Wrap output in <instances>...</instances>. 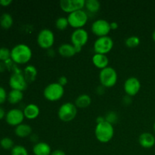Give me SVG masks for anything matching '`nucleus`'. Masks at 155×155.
I'll return each instance as SVG.
<instances>
[{"label":"nucleus","mask_w":155,"mask_h":155,"mask_svg":"<svg viewBox=\"0 0 155 155\" xmlns=\"http://www.w3.org/2000/svg\"><path fill=\"white\" fill-rule=\"evenodd\" d=\"M92 63L96 68L102 70L107 68L109 64V59L106 54L95 53L92 56Z\"/></svg>","instance_id":"16"},{"label":"nucleus","mask_w":155,"mask_h":155,"mask_svg":"<svg viewBox=\"0 0 155 155\" xmlns=\"http://www.w3.org/2000/svg\"><path fill=\"white\" fill-rule=\"evenodd\" d=\"M24 117H25L23 110L18 108H14L6 113L5 121L8 125L16 127L22 124Z\"/></svg>","instance_id":"12"},{"label":"nucleus","mask_w":155,"mask_h":155,"mask_svg":"<svg viewBox=\"0 0 155 155\" xmlns=\"http://www.w3.org/2000/svg\"><path fill=\"white\" fill-rule=\"evenodd\" d=\"M12 3V0H0V5L3 7L9 6Z\"/></svg>","instance_id":"34"},{"label":"nucleus","mask_w":155,"mask_h":155,"mask_svg":"<svg viewBox=\"0 0 155 155\" xmlns=\"http://www.w3.org/2000/svg\"><path fill=\"white\" fill-rule=\"evenodd\" d=\"M139 143L142 148H151L155 145V137L150 133H143L139 136Z\"/></svg>","instance_id":"15"},{"label":"nucleus","mask_w":155,"mask_h":155,"mask_svg":"<svg viewBox=\"0 0 155 155\" xmlns=\"http://www.w3.org/2000/svg\"><path fill=\"white\" fill-rule=\"evenodd\" d=\"M0 146L5 150H12L15 145H14L13 140L11 138L4 137L0 140Z\"/></svg>","instance_id":"27"},{"label":"nucleus","mask_w":155,"mask_h":155,"mask_svg":"<svg viewBox=\"0 0 155 155\" xmlns=\"http://www.w3.org/2000/svg\"><path fill=\"white\" fill-rule=\"evenodd\" d=\"M77 114V107L71 102H66L59 107L58 115L59 119L63 122H71Z\"/></svg>","instance_id":"5"},{"label":"nucleus","mask_w":155,"mask_h":155,"mask_svg":"<svg viewBox=\"0 0 155 155\" xmlns=\"http://www.w3.org/2000/svg\"><path fill=\"white\" fill-rule=\"evenodd\" d=\"M85 7L87 8L89 12L95 13L98 12L101 7V4L98 0H86L85 3Z\"/></svg>","instance_id":"25"},{"label":"nucleus","mask_w":155,"mask_h":155,"mask_svg":"<svg viewBox=\"0 0 155 155\" xmlns=\"http://www.w3.org/2000/svg\"><path fill=\"white\" fill-rule=\"evenodd\" d=\"M110 24V23L104 19H98L92 23L91 30L92 33L98 37L106 36L111 30Z\"/></svg>","instance_id":"11"},{"label":"nucleus","mask_w":155,"mask_h":155,"mask_svg":"<svg viewBox=\"0 0 155 155\" xmlns=\"http://www.w3.org/2000/svg\"><path fill=\"white\" fill-rule=\"evenodd\" d=\"M15 133L16 136L21 138H25L30 136L32 133V128L30 125L25 124H21L15 127Z\"/></svg>","instance_id":"20"},{"label":"nucleus","mask_w":155,"mask_h":155,"mask_svg":"<svg viewBox=\"0 0 155 155\" xmlns=\"http://www.w3.org/2000/svg\"><path fill=\"white\" fill-rule=\"evenodd\" d=\"M92 102L90 96L87 94H82L79 95L75 101V105L79 108H86L89 107Z\"/></svg>","instance_id":"23"},{"label":"nucleus","mask_w":155,"mask_h":155,"mask_svg":"<svg viewBox=\"0 0 155 155\" xmlns=\"http://www.w3.org/2000/svg\"><path fill=\"white\" fill-rule=\"evenodd\" d=\"M69 25L68 18L65 17H60L58 18L55 21V27L58 30H64L67 28Z\"/></svg>","instance_id":"26"},{"label":"nucleus","mask_w":155,"mask_h":155,"mask_svg":"<svg viewBox=\"0 0 155 155\" xmlns=\"http://www.w3.org/2000/svg\"><path fill=\"white\" fill-rule=\"evenodd\" d=\"M152 39H153V40H154L155 42V30H154V32L152 33Z\"/></svg>","instance_id":"39"},{"label":"nucleus","mask_w":155,"mask_h":155,"mask_svg":"<svg viewBox=\"0 0 155 155\" xmlns=\"http://www.w3.org/2000/svg\"><path fill=\"white\" fill-rule=\"evenodd\" d=\"M38 45L44 49L50 48L54 42V34L50 29H42L37 36Z\"/></svg>","instance_id":"9"},{"label":"nucleus","mask_w":155,"mask_h":155,"mask_svg":"<svg viewBox=\"0 0 155 155\" xmlns=\"http://www.w3.org/2000/svg\"><path fill=\"white\" fill-rule=\"evenodd\" d=\"M124 91L129 96H134L141 89V83L138 78L131 77L127 79L124 83Z\"/></svg>","instance_id":"14"},{"label":"nucleus","mask_w":155,"mask_h":155,"mask_svg":"<svg viewBox=\"0 0 155 155\" xmlns=\"http://www.w3.org/2000/svg\"><path fill=\"white\" fill-rule=\"evenodd\" d=\"M64 94V88L58 83L48 84L43 91V95L47 100L51 101H58Z\"/></svg>","instance_id":"3"},{"label":"nucleus","mask_w":155,"mask_h":155,"mask_svg":"<svg viewBox=\"0 0 155 155\" xmlns=\"http://www.w3.org/2000/svg\"><path fill=\"white\" fill-rule=\"evenodd\" d=\"M11 59V51L6 47L0 48V61L2 62H6Z\"/></svg>","instance_id":"30"},{"label":"nucleus","mask_w":155,"mask_h":155,"mask_svg":"<svg viewBox=\"0 0 155 155\" xmlns=\"http://www.w3.org/2000/svg\"><path fill=\"white\" fill-rule=\"evenodd\" d=\"M99 80L101 86L110 88L114 86L117 81V71L111 67H107L101 70L99 74Z\"/></svg>","instance_id":"4"},{"label":"nucleus","mask_w":155,"mask_h":155,"mask_svg":"<svg viewBox=\"0 0 155 155\" xmlns=\"http://www.w3.org/2000/svg\"><path fill=\"white\" fill-rule=\"evenodd\" d=\"M114 47V41L109 36L98 37L94 42V51L98 54H105L111 51Z\"/></svg>","instance_id":"8"},{"label":"nucleus","mask_w":155,"mask_h":155,"mask_svg":"<svg viewBox=\"0 0 155 155\" xmlns=\"http://www.w3.org/2000/svg\"><path fill=\"white\" fill-rule=\"evenodd\" d=\"M6 68L5 62H0V72H2L5 71Z\"/></svg>","instance_id":"38"},{"label":"nucleus","mask_w":155,"mask_h":155,"mask_svg":"<svg viewBox=\"0 0 155 155\" xmlns=\"http://www.w3.org/2000/svg\"><path fill=\"white\" fill-rule=\"evenodd\" d=\"M58 83L60 85H61L62 86H64L65 85H67V83H68V78H67L66 77H64V76H62V77H59L58 78Z\"/></svg>","instance_id":"33"},{"label":"nucleus","mask_w":155,"mask_h":155,"mask_svg":"<svg viewBox=\"0 0 155 155\" xmlns=\"http://www.w3.org/2000/svg\"><path fill=\"white\" fill-rule=\"evenodd\" d=\"M13 18L10 14L4 13L0 17V26L3 29L7 30V29L11 28L13 25Z\"/></svg>","instance_id":"24"},{"label":"nucleus","mask_w":155,"mask_h":155,"mask_svg":"<svg viewBox=\"0 0 155 155\" xmlns=\"http://www.w3.org/2000/svg\"><path fill=\"white\" fill-rule=\"evenodd\" d=\"M11 155H28V151L22 145H15L11 150Z\"/></svg>","instance_id":"29"},{"label":"nucleus","mask_w":155,"mask_h":155,"mask_svg":"<svg viewBox=\"0 0 155 155\" xmlns=\"http://www.w3.org/2000/svg\"><path fill=\"white\" fill-rule=\"evenodd\" d=\"M140 43V39L136 36H131L127 38L125 41V44L129 48H135Z\"/></svg>","instance_id":"28"},{"label":"nucleus","mask_w":155,"mask_h":155,"mask_svg":"<svg viewBox=\"0 0 155 155\" xmlns=\"http://www.w3.org/2000/svg\"><path fill=\"white\" fill-rule=\"evenodd\" d=\"M33 52L26 44H18L11 50V60L18 64H24L30 61Z\"/></svg>","instance_id":"1"},{"label":"nucleus","mask_w":155,"mask_h":155,"mask_svg":"<svg viewBox=\"0 0 155 155\" xmlns=\"http://www.w3.org/2000/svg\"><path fill=\"white\" fill-rule=\"evenodd\" d=\"M89 39V34L85 29H76L71 36V40L72 45L75 47L77 52H80L82 47L86 44Z\"/></svg>","instance_id":"7"},{"label":"nucleus","mask_w":155,"mask_h":155,"mask_svg":"<svg viewBox=\"0 0 155 155\" xmlns=\"http://www.w3.org/2000/svg\"><path fill=\"white\" fill-rule=\"evenodd\" d=\"M88 18L87 13L83 9L70 13L68 16L69 25L76 29L83 28L87 23Z\"/></svg>","instance_id":"6"},{"label":"nucleus","mask_w":155,"mask_h":155,"mask_svg":"<svg viewBox=\"0 0 155 155\" xmlns=\"http://www.w3.org/2000/svg\"><path fill=\"white\" fill-rule=\"evenodd\" d=\"M85 3V0H61L60 7L64 12L70 14L83 9Z\"/></svg>","instance_id":"13"},{"label":"nucleus","mask_w":155,"mask_h":155,"mask_svg":"<svg viewBox=\"0 0 155 155\" xmlns=\"http://www.w3.org/2000/svg\"><path fill=\"white\" fill-rule=\"evenodd\" d=\"M24 114L26 118L29 120L36 119L39 115L40 110L39 107L35 104H29L24 107Z\"/></svg>","instance_id":"17"},{"label":"nucleus","mask_w":155,"mask_h":155,"mask_svg":"<svg viewBox=\"0 0 155 155\" xmlns=\"http://www.w3.org/2000/svg\"><path fill=\"white\" fill-rule=\"evenodd\" d=\"M23 98H24V93L19 90L12 89L8 94V101L12 104H18L22 101Z\"/></svg>","instance_id":"22"},{"label":"nucleus","mask_w":155,"mask_h":155,"mask_svg":"<svg viewBox=\"0 0 155 155\" xmlns=\"http://www.w3.org/2000/svg\"><path fill=\"white\" fill-rule=\"evenodd\" d=\"M23 74H24V76L27 83H31L36 80V76H37V70H36V67L33 66V65H27L24 68Z\"/></svg>","instance_id":"21"},{"label":"nucleus","mask_w":155,"mask_h":155,"mask_svg":"<svg viewBox=\"0 0 155 155\" xmlns=\"http://www.w3.org/2000/svg\"><path fill=\"white\" fill-rule=\"evenodd\" d=\"M110 29L111 30H117L118 28V24L117 22H111L110 24Z\"/></svg>","instance_id":"37"},{"label":"nucleus","mask_w":155,"mask_h":155,"mask_svg":"<svg viewBox=\"0 0 155 155\" xmlns=\"http://www.w3.org/2000/svg\"><path fill=\"white\" fill-rule=\"evenodd\" d=\"M58 52L61 55L65 58L72 57V56L75 55L76 53H77L75 47L72 44L69 43H64L61 45L58 48Z\"/></svg>","instance_id":"19"},{"label":"nucleus","mask_w":155,"mask_h":155,"mask_svg":"<svg viewBox=\"0 0 155 155\" xmlns=\"http://www.w3.org/2000/svg\"><path fill=\"white\" fill-rule=\"evenodd\" d=\"M95 135L96 139L101 143L110 142L114 135V129L113 125L107 121L98 124L95 127Z\"/></svg>","instance_id":"2"},{"label":"nucleus","mask_w":155,"mask_h":155,"mask_svg":"<svg viewBox=\"0 0 155 155\" xmlns=\"http://www.w3.org/2000/svg\"><path fill=\"white\" fill-rule=\"evenodd\" d=\"M153 129H154V133H155V122H154V126H153Z\"/></svg>","instance_id":"40"},{"label":"nucleus","mask_w":155,"mask_h":155,"mask_svg":"<svg viewBox=\"0 0 155 155\" xmlns=\"http://www.w3.org/2000/svg\"><path fill=\"white\" fill-rule=\"evenodd\" d=\"M51 155H66L65 152L62 150L60 149H57V150H54V151H51Z\"/></svg>","instance_id":"35"},{"label":"nucleus","mask_w":155,"mask_h":155,"mask_svg":"<svg viewBox=\"0 0 155 155\" xmlns=\"http://www.w3.org/2000/svg\"><path fill=\"white\" fill-rule=\"evenodd\" d=\"M8 100V94L3 87L0 86V104H2Z\"/></svg>","instance_id":"32"},{"label":"nucleus","mask_w":155,"mask_h":155,"mask_svg":"<svg viewBox=\"0 0 155 155\" xmlns=\"http://www.w3.org/2000/svg\"><path fill=\"white\" fill-rule=\"evenodd\" d=\"M27 83L24 74L19 71H15L9 79V86L12 89L23 92L27 88Z\"/></svg>","instance_id":"10"},{"label":"nucleus","mask_w":155,"mask_h":155,"mask_svg":"<svg viewBox=\"0 0 155 155\" xmlns=\"http://www.w3.org/2000/svg\"><path fill=\"white\" fill-rule=\"evenodd\" d=\"M5 115L6 114H5V110L2 108V107H0V120H2L4 117H5Z\"/></svg>","instance_id":"36"},{"label":"nucleus","mask_w":155,"mask_h":155,"mask_svg":"<svg viewBox=\"0 0 155 155\" xmlns=\"http://www.w3.org/2000/svg\"><path fill=\"white\" fill-rule=\"evenodd\" d=\"M117 120V116L114 112H109L105 117V120L111 124L116 122Z\"/></svg>","instance_id":"31"},{"label":"nucleus","mask_w":155,"mask_h":155,"mask_svg":"<svg viewBox=\"0 0 155 155\" xmlns=\"http://www.w3.org/2000/svg\"><path fill=\"white\" fill-rule=\"evenodd\" d=\"M33 152L34 155H51V149L46 142H38L33 146Z\"/></svg>","instance_id":"18"}]
</instances>
